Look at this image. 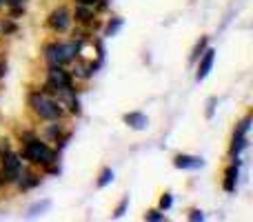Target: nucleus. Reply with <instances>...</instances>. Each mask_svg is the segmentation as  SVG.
<instances>
[{
    "label": "nucleus",
    "mask_w": 253,
    "mask_h": 222,
    "mask_svg": "<svg viewBox=\"0 0 253 222\" xmlns=\"http://www.w3.org/2000/svg\"><path fill=\"white\" fill-rule=\"evenodd\" d=\"M80 49H83V38L80 40H71V43H49L44 47L42 56L49 65H69L78 58Z\"/></svg>",
    "instance_id": "1"
},
{
    "label": "nucleus",
    "mask_w": 253,
    "mask_h": 222,
    "mask_svg": "<svg viewBox=\"0 0 253 222\" xmlns=\"http://www.w3.org/2000/svg\"><path fill=\"white\" fill-rule=\"evenodd\" d=\"M22 158L31 165H40V167H51L58 158V151H53L51 147H47V142L38 138H29L22 147Z\"/></svg>",
    "instance_id": "2"
},
{
    "label": "nucleus",
    "mask_w": 253,
    "mask_h": 222,
    "mask_svg": "<svg viewBox=\"0 0 253 222\" xmlns=\"http://www.w3.org/2000/svg\"><path fill=\"white\" fill-rule=\"evenodd\" d=\"M29 107L34 109V113L42 120H60L65 116L62 105L58 100H53L51 96H44L42 91H34L29 96Z\"/></svg>",
    "instance_id": "3"
},
{
    "label": "nucleus",
    "mask_w": 253,
    "mask_h": 222,
    "mask_svg": "<svg viewBox=\"0 0 253 222\" xmlns=\"http://www.w3.org/2000/svg\"><path fill=\"white\" fill-rule=\"evenodd\" d=\"M0 165H2V169H0V176H2L4 184L16 182L18 176H20V169H22L20 156H18V153H13L9 147H4L2 151H0Z\"/></svg>",
    "instance_id": "4"
},
{
    "label": "nucleus",
    "mask_w": 253,
    "mask_h": 222,
    "mask_svg": "<svg viewBox=\"0 0 253 222\" xmlns=\"http://www.w3.org/2000/svg\"><path fill=\"white\" fill-rule=\"evenodd\" d=\"M71 11L67 7H56L51 13H49V18H47V25H49V29L51 31H56V34H65L67 29L71 27Z\"/></svg>",
    "instance_id": "5"
},
{
    "label": "nucleus",
    "mask_w": 253,
    "mask_h": 222,
    "mask_svg": "<svg viewBox=\"0 0 253 222\" xmlns=\"http://www.w3.org/2000/svg\"><path fill=\"white\" fill-rule=\"evenodd\" d=\"M47 80H49V83L56 85L58 89H60V87H71V85H74V78H71V71H67L62 65H49Z\"/></svg>",
    "instance_id": "6"
},
{
    "label": "nucleus",
    "mask_w": 253,
    "mask_h": 222,
    "mask_svg": "<svg viewBox=\"0 0 253 222\" xmlns=\"http://www.w3.org/2000/svg\"><path fill=\"white\" fill-rule=\"evenodd\" d=\"M198 71H196V80L198 83H202V80L209 76V71L213 69V62H215V49H211V47H207L205 49V53H202L200 58H198Z\"/></svg>",
    "instance_id": "7"
},
{
    "label": "nucleus",
    "mask_w": 253,
    "mask_h": 222,
    "mask_svg": "<svg viewBox=\"0 0 253 222\" xmlns=\"http://www.w3.org/2000/svg\"><path fill=\"white\" fill-rule=\"evenodd\" d=\"M173 167L175 169H202L205 160L198 156H187V153H180L173 158Z\"/></svg>",
    "instance_id": "8"
},
{
    "label": "nucleus",
    "mask_w": 253,
    "mask_h": 222,
    "mask_svg": "<svg viewBox=\"0 0 253 222\" xmlns=\"http://www.w3.org/2000/svg\"><path fill=\"white\" fill-rule=\"evenodd\" d=\"M123 120H125L126 127H131V129H135V131H144V129L149 127V118L144 116V113H140V111L125 113Z\"/></svg>",
    "instance_id": "9"
},
{
    "label": "nucleus",
    "mask_w": 253,
    "mask_h": 222,
    "mask_svg": "<svg viewBox=\"0 0 253 222\" xmlns=\"http://www.w3.org/2000/svg\"><path fill=\"white\" fill-rule=\"evenodd\" d=\"M238 169H240V167L233 165V162L227 167V169H224L222 189H224L227 193H233V191H236V187H238V176H240V171H238Z\"/></svg>",
    "instance_id": "10"
},
{
    "label": "nucleus",
    "mask_w": 253,
    "mask_h": 222,
    "mask_svg": "<svg viewBox=\"0 0 253 222\" xmlns=\"http://www.w3.org/2000/svg\"><path fill=\"white\" fill-rule=\"evenodd\" d=\"M71 18H76L78 25H91L96 13H93V7H87V4H76V11L71 13Z\"/></svg>",
    "instance_id": "11"
},
{
    "label": "nucleus",
    "mask_w": 253,
    "mask_h": 222,
    "mask_svg": "<svg viewBox=\"0 0 253 222\" xmlns=\"http://www.w3.org/2000/svg\"><path fill=\"white\" fill-rule=\"evenodd\" d=\"M16 182H18V187H20L22 191H29V189H34V187H38V184H40V176L20 169V176H18Z\"/></svg>",
    "instance_id": "12"
},
{
    "label": "nucleus",
    "mask_w": 253,
    "mask_h": 222,
    "mask_svg": "<svg viewBox=\"0 0 253 222\" xmlns=\"http://www.w3.org/2000/svg\"><path fill=\"white\" fill-rule=\"evenodd\" d=\"M247 147H249V140H247V135H233L231 147H229V156H231V158H238Z\"/></svg>",
    "instance_id": "13"
},
{
    "label": "nucleus",
    "mask_w": 253,
    "mask_h": 222,
    "mask_svg": "<svg viewBox=\"0 0 253 222\" xmlns=\"http://www.w3.org/2000/svg\"><path fill=\"white\" fill-rule=\"evenodd\" d=\"M51 209V200H42V202H36V205L29 207V211H27V218H38V216L47 214V211Z\"/></svg>",
    "instance_id": "14"
},
{
    "label": "nucleus",
    "mask_w": 253,
    "mask_h": 222,
    "mask_svg": "<svg viewBox=\"0 0 253 222\" xmlns=\"http://www.w3.org/2000/svg\"><path fill=\"white\" fill-rule=\"evenodd\" d=\"M123 25H125V20L120 16H116V18H111L109 22H107V27H105V36L107 38H111V36H116L120 29H123Z\"/></svg>",
    "instance_id": "15"
},
{
    "label": "nucleus",
    "mask_w": 253,
    "mask_h": 222,
    "mask_svg": "<svg viewBox=\"0 0 253 222\" xmlns=\"http://www.w3.org/2000/svg\"><path fill=\"white\" fill-rule=\"evenodd\" d=\"M207 47H209V38H207V36H202V38L198 40V44L193 47V51H191V56H189V60L196 62L198 58H200L202 53H205V49H207Z\"/></svg>",
    "instance_id": "16"
},
{
    "label": "nucleus",
    "mask_w": 253,
    "mask_h": 222,
    "mask_svg": "<svg viewBox=\"0 0 253 222\" xmlns=\"http://www.w3.org/2000/svg\"><path fill=\"white\" fill-rule=\"evenodd\" d=\"M44 135H47L49 140H58L62 135V125L58 120H51V125L44 129Z\"/></svg>",
    "instance_id": "17"
},
{
    "label": "nucleus",
    "mask_w": 253,
    "mask_h": 222,
    "mask_svg": "<svg viewBox=\"0 0 253 222\" xmlns=\"http://www.w3.org/2000/svg\"><path fill=\"white\" fill-rule=\"evenodd\" d=\"M109 182H114V169H109V167H107V169H102L100 171V176H98V189H105L107 184Z\"/></svg>",
    "instance_id": "18"
},
{
    "label": "nucleus",
    "mask_w": 253,
    "mask_h": 222,
    "mask_svg": "<svg viewBox=\"0 0 253 222\" xmlns=\"http://www.w3.org/2000/svg\"><path fill=\"white\" fill-rule=\"evenodd\" d=\"M251 120H253L251 113H249L247 118H242V120L238 122V127H236V131H233V135H247V133H249V129H251Z\"/></svg>",
    "instance_id": "19"
},
{
    "label": "nucleus",
    "mask_w": 253,
    "mask_h": 222,
    "mask_svg": "<svg viewBox=\"0 0 253 222\" xmlns=\"http://www.w3.org/2000/svg\"><path fill=\"white\" fill-rule=\"evenodd\" d=\"M144 220H149V222H165L167 216H165V211H160V209H151V211H147V214H144Z\"/></svg>",
    "instance_id": "20"
},
{
    "label": "nucleus",
    "mask_w": 253,
    "mask_h": 222,
    "mask_svg": "<svg viewBox=\"0 0 253 222\" xmlns=\"http://www.w3.org/2000/svg\"><path fill=\"white\" fill-rule=\"evenodd\" d=\"M126 209H129V196H125L123 200L118 202V207L114 209V218H123V216L126 214Z\"/></svg>",
    "instance_id": "21"
},
{
    "label": "nucleus",
    "mask_w": 253,
    "mask_h": 222,
    "mask_svg": "<svg viewBox=\"0 0 253 222\" xmlns=\"http://www.w3.org/2000/svg\"><path fill=\"white\" fill-rule=\"evenodd\" d=\"M0 31H2V36H11V34H16V31H18V25L13 20H2Z\"/></svg>",
    "instance_id": "22"
},
{
    "label": "nucleus",
    "mask_w": 253,
    "mask_h": 222,
    "mask_svg": "<svg viewBox=\"0 0 253 222\" xmlns=\"http://www.w3.org/2000/svg\"><path fill=\"white\" fill-rule=\"evenodd\" d=\"M173 207V196L171 193H162L160 198V211H169Z\"/></svg>",
    "instance_id": "23"
},
{
    "label": "nucleus",
    "mask_w": 253,
    "mask_h": 222,
    "mask_svg": "<svg viewBox=\"0 0 253 222\" xmlns=\"http://www.w3.org/2000/svg\"><path fill=\"white\" fill-rule=\"evenodd\" d=\"M215 105H218V98H215V96H211L209 100H207V111H205V116L209 118V120H211V118H213V113H215Z\"/></svg>",
    "instance_id": "24"
},
{
    "label": "nucleus",
    "mask_w": 253,
    "mask_h": 222,
    "mask_svg": "<svg viewBox=\"0 0 253 222\" xmlns=\"http://www.w3.org/2000/svg\"><path fill=\"white\" fill-rule=\"evenodd\" d=\"M187 218L191 220V222H202V220H205V214H202L200 209H191V211H189Z\"/></svg>",
    "instance_id": "25"
},
{
    "label": "nucleus",
    "mask_w": 253,
    "mask_h": 222,
    "mask_svg": "<svg viewBox=\"0 0 253 222\" xmlns=\"http://www.w3.org/2000/svg\"><path fill=\"white\" fill-rule=\"evenodd\" d=\"M2 4H7V7H22L25 0H2Z\"/></svg>",
    "instance_id": "26"
},
{
    "label": "nucleus",
    "mask_w": 253,
    "mask_h": 222,
    "mask_svg": "<svg viewBox=\"0 0 253 222\" xmlns=\"http://www.w3.org/2000/svg\"><path fill=\"white\" fill-rule=\"evenodd\" d=\"M100 0H76V4H87V7H93V4H98Z\"/></svg>",
    "instance_id": "27"
},
{
    "label": "nucleus",
    "mask_w": 253,
    "mask_h": 222,
    "mask_svg": "<svg viewBox=\"0 0 253 222\" xmlns=\"http://www.w3.org/2000/svg\"><path fill=\"white\" fill-rule=\"evenodd\" d=\"M4 74H7V62L0 60V78H4Z\"/></svg>",
    "instance_id": "28"
},
{
    "label": "nucleus",
    "mask_w": 253,
    "mask_h": 222,
    "mask_svg": "<svg viewBox=\"0 0 253 222\" xmlns=\"http://www.w3.org/2000/svg\"><path fill=\"white\" fill-rule=\"evenodd\" d=\"M2 184H4V180H2V176H0V187H2Z\"/></svg>",
    "instance_id": "29"
},
{
    "label": "nucleus",
    "mask_w": 253,
    "mask_h": 222,
    "mask_svg": "<svg viewBox=\"0 0 253 222\" xmlns=\"http://www.w3.org/2000/svg\"><path fill=\"white\" fill-rule=\"evenodd\" d=\"M0 9H2V0H0Z\"/></svg>",
    "instance_id": "30"
}]
</instances>
